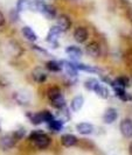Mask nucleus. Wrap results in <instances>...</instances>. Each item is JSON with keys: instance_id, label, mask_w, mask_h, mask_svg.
<instances>
[{"instance_id": "obj_20", "label": "nucleus", "mask_w": 132, "mask_h": 155, "mask_svg": "<svg viewBox=\"0 0 132 155\" xmlns=\"http://www.w3.org/2000/svg\"><path fill=\"white\" fill-rule=\"evenodd\" d=\"M48 126H49V128H50L52 131H54V132H60L63 127V121L62 120L53 119V120H50V121L48 123Z\"/></svg>"}, {"instance_id": "obj_27", "label": "nucleus", "mask_w": 132, "mask_h": 155, "mask_svg": "<svg viewBox=\"0 0 132 155\" xmlns=\"http://www.w3.org/2000/svg\"><path fill=\"white\" fill-rule=\"evenodd\" d=\"M61 93V90L59 89V87H50L49 90H48V92H47V96H48V98L49 99H53V98H55L56 96H59Z\"/></svg>"}, {"instance_id": "obj_33", "label": "nucleus", "mask_w": 132, "mask_h": 155, "mask_svg": "<svg viewBox=\"0 0 132 155\" xmlns=\"http://www.w3.org/2000/svg\"><path fill=\"white\" fill-rule=\"evenodd\" d=\"M129 152H130V154H132V142L130 143V147H129Z\"/></svg>"}, {"instance_id": "obj_6", "label": "nucleus", "mask_w": 132, "mask_h": 155, "mask_svg": "<svg viewBox=\"0 0 132 155\" xmlns=\"http://www.w3.org/2000/svg\"><path fill=\"white\" fill-rule=\"evenodd\" d=\"M61 33H62V31H60V28H59L57 26L52 27L49 33H48V35H47V41H48L49 43H52L53 46H57V39H59V36H60Z\"/></svg>"}, {"instance_id": "obj_26", "label": "nucleus", "mask_w": 132, "mask_h": 155, "mask_svg": "<svg viewBox=\"0 0 132 155\" xmlns=\"http://www.w3.org/2000/svg\"><path fill=\"white\" fill-rule=\"evenodd\" d=\"M100 83H98V81L97 79H95V78H90V79H88L86 83H84V86H86L88 90H90V91H93L95 89H96V86L98 85Z\"/></svg>"}, {"instance_id": "obj_17", "label": "nucleus", "mask_w": 132, "mask_h": 155, "mask_svg": "<svg viewBox=\"0 0 132 155\" xmlns=\"http://www.w3.org/2000/svg\"><path fill=\"white\" fill-rule=\"evenodd\" d=\"M66 53L69 55L71 58H74V60H78V58L82 56V50H81L78 47H75V46L68 47V48L66 49Z\"/></svg>"}, {"instance_id": "obj_8", "label": "nucleus", "mask_w": 132, "mask_h": 155, "mask_svg": "<svg viewBox=\"0 0 132 155\" xmlns=\"http://www.w3.org/2000/svg\"><path fill=\"white\" fill-rule=\"evenodd\" d=\"M88 36H89V34H88V31L84 27H77L74 31V38H75L76 42H78V43L86 42L88 40Z\"/></svg>"}, {"instance_id": "obj_23", "label": "nucleus", "mask_w": 132, "mask_h": 155, "mask_svg": "<svg viewBox=\"0 0 132 155\" xmlns=\"http://www.w3.org/2000/svg\"><path fill=\"white\" fill-rule=\"evenodd\" d=\"M43 6H45V2H42L40 0H33L31 2H28V7L31 8L32 11H34V12H40L41 13Z\"/></svg>"}, {"instance_id": "obj_13", "label": "nucleus", "mask_w": 132, "mask_h": 155, "mask_svg": "<svg viewBox=\"0 0 132 155\" xmlns=\"http://www.w3.org/2000/svg\"><path fill=\"white\" fill-rule=\"evenodd\" d=\"M41 13L46 16L47 19L53 20V19L56 18V8H55L53 5H47V4H45V6L42 8Z\"/></svg>"}, {"instance_id": "obj_5", "label": "nucleus", "mask_w": 132, "mask_h": 155, "mask_svg": "<svg viewBox=\"0 0 132 155\" xmlns=\"http://www.w3.org/2000/svg\"><path fill=\"white\" fill-rule=\"evenodd\" d=\"M120 132L125 138H127V139L132 138V120L124 119L120 123Z\"/></svg>"}, {"instance_id": "obj_10", "label": "nucleus", "mask_w": 132, "mask_h": 155, "mask_svg": "<svg viewBox=\"0 0 132 155\" xmlns=\"http://www.w3.org/2000/svg\"><path fill=\"white\" fill-rule=\"evenodd\" d=\"M32 76H33V79H34L35 82H38V83H43L47 79V77H48V74H47L42 68H39V67H38V68H35V69L33 70Z\"/></svg>"}, {"instance_id": "obj_32", "label": "nucleus", "mask_w": 132, "mask_h": 155, "mask_svg": "<svg viewBox=\"0 0 132 155\" xmlns=\"http://www.w3.org/2000/svg\"><path fill=\"white\" fill-rule=\"evenodd\" d=\"M127 18L132 21V9L131 8H130V9H127Z\"/></svg>"}, {"instance_id": "obj_15", "label": "nucleus", "mask_w": 132, "mask_h": 155, "mask_svg": "<svg viewBox=\"0 0 132 155\" xmlns=\"http://www.w3.org/2000/svg\"><path fill=\"white\" fill-rule=\"evenodd\" d=\"M76 130H77L78 133L81 134H91L93 131V127L91 124L89 123H80V124L76 126Z\"/></svg>"}, {"instance_id": "obj_34", "label": "nucleus", "mask_w": 132, "mask_h": 155, "mask_svg": "<svg viewBox=\"0 0 132 155\" xmlns=\"http://www.w3.org/2000/svg\"><path fill=\"white\" fill-rule=\"evenodd\" d=\"M0 131H1V126H0Z\"/></svg>"}, {"instance_id": "obj_14", "label": "nucleus", "mask_w": 132, "mask_h": 155, "mask_svg": "<svg viewBox=\"0 0 132 155\" xmlns=\"http://www.w3.org/2000/svg\"><path fill=\"white\" fill-rule=\"evenodd\" d=\"M8 50H9V54L12 55V56H14V57H19L20 55L22 54V48L19 46L16 42L14 41H9L8 42Z\"/></svg>"}, {"instance_id": "obj_29", "label": "nucleus", "mask_w": 132, "mask_h": 155, "mask_svg": "<svg viewBox=\"0 0 132 155\" xmlns=\"http://www.w3.org/2000/svg\"><path fill=\"white\" fill-rule=\"evenodd\" d=\"M41 116H42V119H43V123H49L50 120L54 119L53 114H52L49 111H43V112H41Z\"/></svg>"}, {"instance_id": "obj_31", "label": "nucleus", "mask_w": 132, "mask_h": 155, "mask_svg": "<svg viewBox=\"0 0 132 155\" xmlns=\"http://www.w3.org/2000/svg\"><path fill=\"white\" fill-rule=\"evenodd\" d=\"M5 22H6V19H5V15L0 12V27H2L4 25H5Z\"/></svg>"}, {"instance_id": "obj_11", "label": "nucleus", "mask_w": 132, "mask_h": 155, "mask_svg": "<svg viewBox=\"0 0 132 155\" xmlns=\"http://www.w3.org/2000/svg\"><path fill=\"white\" fill-rule=\"evenodd\" d=\"M61 143H62L64 147H73L77 143V138L73 134H64L61 138Z\"/></svg>"}, {"instance_id": "obj_18", "label": "nucleus", "mask_w": 132, "mask_h": 155, "mask_svg": "<svg viewBox=\"0 0 132 155\" xmlns=\"http://www.w3.org/2000/svg\"><path fill=\"white\" fill-rule=\"evenodd\" d=\"M50 101H52L53 107H55V109L57 110L62 109V107L66 106V99H64V97L62 96V93H60L59 96H56L53 99H50Z\"/></svg>"}, {"instance_id": "obj_19", "label": "nucleus", "mask_w": 132, "mask_h": 155, "mask_svg": "<svg viewBox=\"0 0 132 155\" xmlns=\"http://www.w3.org/2000/svg\"><path fill=\"white\" fill-rule=\"evenodd\" d=\"M22 35L28 40V41H32V42H33V41H36V39H38L36 34L33 31V29H32L31 27H23Z\"/></svg>"}, {"instance_id": "obj_12", "label": "nucleus", "mask_w": 132, "mask_h": 155, "mask_svg": "<svg viewBox=\"0 0 132 155\" xmlns=\"http://www.w3.org/2000/svg\"><path fill=\"white\" fill-rule=\"evenodd\" d=\"M61 64L63 65V68H64L66 72H67V75H68L69 77L76 78L78 76L77 69L75 68V65H74V64H73L71 62H67V61H63V62H61Z\"/></svg>"}, {"instance_id": "obj_22", "label": "nucleus", "mask_w": 132, "mask_h": 155, "mask_svg": "<svg viewBox=\"0 0 132 155\" xmlns=\"http://www.w3.org/2000/svg\"><path fill=\"white\" fill-rule=\"evenodd\" d=\"M93 91L97 93V96H98V97H101V98H103V99H107V98L109 97V91H108V89H107L104 85L98 84V85L96 86V89H95Z\"/></svg>"}, {"instance_id": "obj_2", "label": "nucleus", "mask_w": 132, "mask_h": 155, "mask_svg": "<svg viewBox=\"0 0 132 155\" xmlns=\"http://www.w3.org/2000/svg\"><path fill=\"white\" fill-rule=\"evenodd\" d=\"M57 27L61 31H67L71 27V20L68 15L61 14L57 16Z\"/></svg>"}, {"instance_id": "obj_4", "label": "nucleus", "mask_w": 132, "mask_h": 155, "mask_svg": "<svg viewBox=\"0 0 132 155\" xmlns=\"http://www.w3.org/2000/svg\"><path fill=\"white\" fill-rule=\"evenodd\" d=\"M13 98L19 105H27L31 101V94L27 91H18L14 93Z\"/></svg>"}, {"instance_id": "obj_1", "label": "nucleus", "mask_w": 132, "mask_h": 155, "mask_svg": "<svg viewBox=\"0 0 132 155\" xmlns=\"http://www.w3.org/2000/svg\"><path fill=\"white\" fill-rule=\"evenodd\" d=\"M29 139L32 141H34L35 146L40 148V149L47 148L50 145V141H52L47 134L42 133V131H34V132H32L31 135H29Z\"/></svg>"}, {"instance_id": "obj_25", "label": "nucleus", "mask_w": 132, "mask_h": 155, "mask_svg": "<svg viewBox=\"0 0 132 155\" xmlns=\"http://www.w3.org/2000/svg\"><path fill=\"white\" fill-rule=\"evenodd\" d=\"M27 117L31 119L32 124L34 125H40L43 123V119H42V116H41V112L40 113H27Z\"/></svg>"}, {"instance_id": "obj_3", "label": "nucleus", "mask_w": 132, "mask_h": 155, "mask_svg": "<svg viewBox=\"0 0 132 155\" xmlns=\"http://www.w3.org/2000/svg\"><path fill=\"white\" fill-rule=\"evenodd\" d=\"M15 142L16 140L13 135H4L0 139V147L4 150H8V149H11V148L15 146Z\"/></svg>"}, {"instance_id": "obj_9", "label": "nucleus", "mask_w": 132, "mask_h": 155, "mask_svg": "<svg viewBox=\"0 0 132 155\" xmlns=\"http://www.w3.org/2000/svg\"><path fill=\"white\" fill-rule=\"evenodd\" d=\"M118 113H117V110L113 107H109V109L105 110L104 112V116H103V120L105 124H112L113 121H116Z\"/></svg>"}, {"instance_id": "obj_24", "label": "nucleus", "mask_w": 132, "mask_h": 155, "mask_svg": "<svg viewBox=\"0 0 132 155\" xmlns=\"http://www.w3.org/2000/svg\"><path fill=\"white\" fill-rule=\"evenodd\" d=\"M75 65V68L77 70H83V71H86V72H100V70L97 68H93V67H90V65H86V64H81V63H73Z\"/></svg>"}, {"instance_id": "obj_16", "label": "nucleus", "mask_w": 132, "mask_h": 155, "mask_svg": "<svg viewBox=\"0 0 132 155\" xmlns=\"http://www.w3.org/2000/svg\"><path fill=\"white\" fill-rule=\"evenodd\" d=\"M83 104H84V99H83V97H82V96H76V97L71 101L70 107H71V110H73L74 112H77V111H80V110L82 109Z\"/></svg>"}, {"instance_id": "obj_7", "label": "nucleus", "mask_w": 132, "mask_h": 155, "mask_svg": "<svg viewBox=\"0 0 132 155\" xmlns=\"http://www.w3.org/2000/svg\"><path fill=\"white\" fill-rule=\"evenodd\" d=\"M86 53L91 57H98L101 55V47L97 42H90L86 47Z\"/></svg>"}, {"instance_id": "obj_30", "label": "nucleus", "mask_w": 132, "mask_h": 155, "mask_svg": "<svg viewBox=\"0 0 132 155\" xmlns=\"http://www.w3.org/2000/svg\"><path fill=\"white\" fill-rule=\"evenodd\" d=\"M23 135H25V131H23L22 128H21V130H18V131H15V132L13 133V137L15 138V140L21 139Z\"/></svg>"}, {"instance_id": "obj_28", "label": "nucleus", "mask_w": 132, "mask_h": 155, "mask_svg": "<svg viewBox=\"0 0 132 155\" xmlns=\"http://www.w3.org/2000/svg\"><path fill=\"white\" fill-rule=\"evenodd\" d=\"M28 0H18V4H16V11L18 12H21L25 8L28 7Z\"/></svg>"}, {"instance_id": "obj_21", "label": "nucleus", "mask_w": 132, "mask_h": 155, "mask_svg": "<svg viewBox=\"0 0 132 155\" xmlns=\"http://www.w3.org/2000/svg\"><path fill=\"white\" fill-rule=\"evenodd\" d=\"M46 67L48 70L50 71H54V72H57V71H61L62 70V64L61 62H57V61H48L46 63Z\"/></svg>"}]
</instances>
